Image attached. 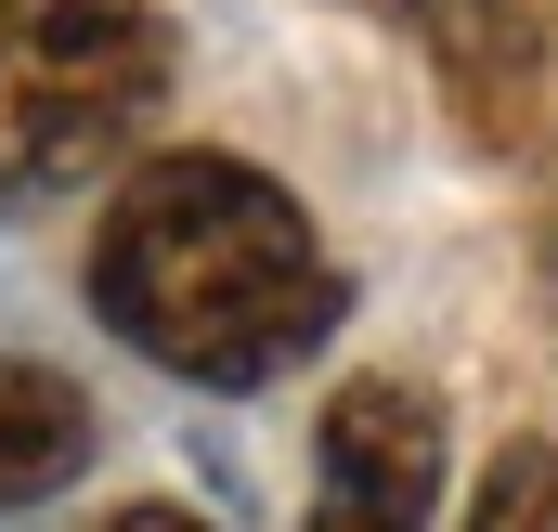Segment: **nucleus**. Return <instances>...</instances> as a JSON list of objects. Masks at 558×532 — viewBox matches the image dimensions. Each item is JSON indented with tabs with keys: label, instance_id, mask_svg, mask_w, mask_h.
Here are the masks:
<instances>
[{
	"label": "nucleus",
	"instance_id": "obj_1",
	"mask_svg": "<svg viewBox=\"0 0 558 532\" xmlns=\"http://www.w3.org/2000/svg\"><path fill=\"white\" fill-rule=\"evenodd\" d=\"M92 299L143 364L195 390H260L338 325V261L247 156H156L92 234Z\"/></svg>",
	"mask_w": 558,
	"mask_h": 532
},
{
	"label": "nucleus",
	"instance_id": "obj_2",
	"mask_svg": "<svg viewBox=\"0 0 558 532\" xmlns=\"http://www.w3.org/2000/svg\"><path fill=\"white\" fill-rule=\"evenodd\" d=\"M169 92L156 0H0V195L92 182Z\"/></svg>",
	"mask_w": 558,
	"mask_h": 532
},
{
	"label": "nucleus",
	"instance_id": "obj_3",
	"mask_svg": "<svg viewBox=\"0 0 558 532\" xmlns=\"http://www.w3.org/2000/svg\"><path fill=\"white\" fill-rule=\"evenodd\" d=\"M428 494H441V415L403 377H351L325 402V494H312V532H428Z\"/></svg>",
	"mask_w": 558,
	"mask_h": 532
},
{
	"label": "nucleus",
	"instance_id": "obj_4",
	"mask_svg": "<svg viewBox=\"0 0 558 532\" xmlns=\"http://www.w3.org/2000/svg\"><path fill=\"white\" fill-rule=\"evenodd\" d=\"M78 468H92V402H78V377L0 364V507H39Z\"/></svg>",
	"mask_w": 558,
	"mask_h": 532
},
{
	"label": "nucleus",
	"instance_id": "obj_5",
	"mask_svg": "<svg viewBox=\"0 0 558 532\" xmlns=\"http://www.w3.org/2000/svg\"><path fill=\"white\" fill-rule=\"evenodd\" d=\"M351 13H390V26L441 39L454 92H468V105L507 131V92H520V65H533V39H520V0H351Z\"/></svg>",
	"mask_w": 558,
	"mask_h": 532
},
{
	"label": "nucleus",
	"instance_id": "obj_6",
	"mask_svg": "<svg viewBox=\"0 0 558 532\" xmlns=\"http://www.w3.org/2000/svg\"><path fill=\"white\" fill-rule=\"evenodd\" d=\"M468 532H558V442H507L481 507H468Z\"/></svg>",
	"mask_w": 558,
	"mask_h": 532
},
{
	"label": "nucleus",
	"instance_id": "obj_7",
	"mask_svg": "<svg viewBox=\"0 0 558 532\" xmlns=\"http://www.w3.org/2000/svg\"><path fill=\"white\" fill-rule=\"evenodd\" d=\"M105 532H208V520H182V507H131V520H105Z\"/></svg>",
	"mask_w": 558,
	"mask_h": 532
},
{
	"label": "nucleus",
	"instance_id": "obj_8",
	"mask_svg": "<svg viewBox=\"0 0 558 532\" xmlns=\"http://www.w3.org/2000/svg\"><path fill=\"white\" fill-rule=\"evenodd\" d=\"M546 286H558V234H546Z\"/></svg>",
	"mask_w": 558,
	"mask_h": 532
}]
</instances>
